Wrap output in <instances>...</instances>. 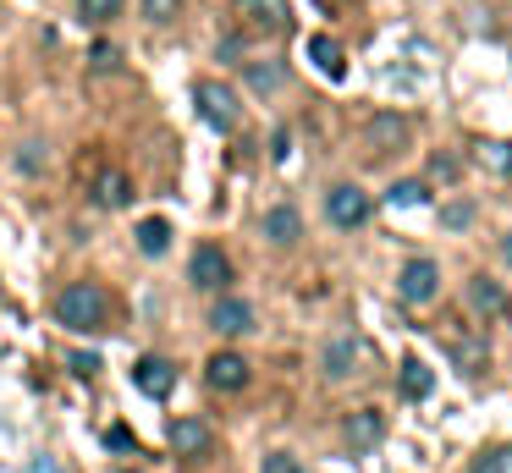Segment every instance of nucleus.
<instances>
[{
    "label": "nucleus",
    "instance_id": "10",
    "mask_svg": "<svg viewBox=\"0 0 512 473\" xmlns=\"http://www.w3.org/2000/svg\"><path fill=\"white\" fill-rule=\"evenodd\" d=\"M133 385H138L144 396H166L171 385H177V369H171L166 358H138V363H133Z\"/></svg>",
    "mask_w": 512,
    "mask_h": 473
},
{
    "label": "nucleus",
    "instance_id": "31",
    "mask_svg": "<svg viewBox=\"0 0 512 473\" xmlns=\"http://www.w3.org/2000/svg\"><path fill=\"white\" fill-rule=\"evenodd\" d=\"M105 446H111V451H127V446H133V451H138V440H133V429H122V424H116L111 435H105Z\"/></svg>",
    "mask_w": 512,
    "mask_h": 473
},
{
    "label": "nucleus",
    "instance_id": "24",
    "mask_svg": "<svg viewBox=\"0 0 512 473\" xmlns=\"http://www.w3.org/2000/svg\"><path fill=\"white\" fill-rule=\"evenodd\" d=\"M122 11V0H78V17L83 22H111Z\"/></svg>",
    "mask_w": 512,
    "mask_h": 473
},
{
    "label": "nucleus",
    "instance_id": "18",
    "mask_svg": "<svg viewBox=\"0 0 512 473\" xmlns=\"http://www.w3.org/2000/svg\"><path fill=\"white\" fill-rule=\"evenodd\" d=\"M138 248H144L149 259H160V253L171 248V226H166V220H160V215H149L144 226H138Z\"/></svg>",
    "mask_w": 512,
    "mask_h": 473
},
{
    "label": "nucleus",
    "instance_id": "5",
    "mask_svg": "<svg viewBox=\"0 0 512 473\" xmlns=\"http://www.w3.org/2000/svg\"><path fill=\"white\" fill-rule=\"evenodd\" d=\"M188 281L199 286V292H221V286L232 281V259H226L221 248H199L188 264Z\"/></svg>",
    "mask_w": 512,
    "mask_h": 473
},
{
    "label": "nucleus",
    "instance_id": "17",
    "mask_svg": "<svg viewBox=\"0 0 512 473\" xmlns=\"http://www.w3.org/2000/svg\"><path fill=\"white\" fill-rule=\"evenodd\" d=\"M127 198H133V182H127L122 171H105L100 182H94V204H105V209H122Z\"/></svg>",
    "mask_w": 512,
    "mask_h": 473
},
{
    "label": "nucleus",
    "instance_id": "3",
    "mask_svg": "<svg viewBox=\"0 0 512 473\" xmlns=\"http://www.w3.org/2000/svg\"><path fill=\"white\" fill-rule=\"evenodd\" d=\"M435 292H441V264H435V259H408V264H402V275H397V297H402V303L424 308Z\"/></svg>",
    "mask_w": 512,
    "mask_h": 473
},
{
    "label": "nucleus",
    "instance_id": "26",
    "mask_svg": "<svg viewBox=\"0 0 512 473\" xmlns=\"http://www.w3.org/2000/svg\"><path fill=\"white\" fill-rule=\"evenodd\" d=\"M430 176H435V182H457V176H463V165H457L452 154H435V160H430Z\"/></svg>",
    "mask_w": 512,
    "mask_h": 473
},
{
    "label": "nucleus",
    "instance_id": "22",
    "mask_svg": "<svg viewBox=\"0 0 512 473\" xmlns=\"http://www.w3.org/2000/svg\"><path fill=\"white\" fill-rule=\"evenodd\" d=\"M452 358H457V369H463V374L485 369V347H479V341H452Z\"/></svg>",
    "mask_w": 512,
    "mask_h": 473
},
{
    "label": "nucleus",
    "instance_id": "30",
    "mask_svg": "<svg viewBox=\"0 0 512 473\" xmlns=\"http://www.w3.org/2000/svg\"><path fill=\"white\" fill-rule=\"evenodd\" d=\"M17 165H23L28 176H34L39 165H45V154H39V143H23V154H17Z\"/></svg>",
    "mask_w": 512,
    "mask_h": 473
},
{
    "label": "nucleus",
    "instance_id": "9",
    "mask_svg": "<svg viewBox=\"0 0 512 473\" xmlns=\"http://www.w3.org/2000/svg\"><path fill=\"white\" fill-rule=\"evenodd\" d=\"M380 435H386V413H380V407H358V413L347 418V446L353 451L380 446Z\"/></svg>",
    "mask_w": 512,
    "mask_h": 473
},
{
    "label": "nucleus",
    "instance_id": "8",
    "mask_svg": "<svg viewBox=\"0 0 512 473\" xmlns=\"http://www.w3.org/2000/svg\"><path fill=\"white\" fill-rule=\"evenodd\" d=\"M204 380H210L215 391H243L248 385V358H237V352H215V358L204 363Z\"/></svg>",
    "mask_w": 512,
    "mask_h": 473
},
{
    "label": "nucleus",
    "instance_id": "23",
    "mask_svg": "<svg viewBox=\"0 0 512 473\" xmlns=\"http://www.w3.org/2000/svg\"><path fill=\"white\" fill-rule=\"evenodd\" d=\"M468 473H512V446H496V451H485V457H479Z\"/></svg>",
    "mask_w": 512,
    "mask_h": 473
},
{
    "label": "nucleus",
    "instance_id": "19",
    "mask_svg": "<svg viewBox=\"0 0 512 473\" xmlns=\"http://www.w3.org/2000/svg\"><path fill=\"white\" fill-rule=\"evenodd\" d=\"M424 198H430V182H419V176L386 187V204H391V209H413V204H424Z\"/></svg>",
    "mask_w": 512,
    "mask_h": 473
},
{
    "label": "nucleus",
    "instance_id": "32",
    "mask_svg": "<svg viewBox=\"0 0 512 473\" xmlns=\"http://www.w3.org/2000/svg\"><path fill=\"white\" fill-rule=\"evenodd\" d=\"M94 369H100V358H94V352H72V374H83V380H89Z\"/></svg>",
    "mask_w": 512,
    "mask_h": 473
},
{
    "label": "nucleus",
    "instance_id": "27",
    "mask_svg": "<svg viewBox=\"0 0 512 473\" xmlns=\"http://www.w3.org/2000/svg\"><path fill=\"white\" fill-rule=\"evenodd\" d=\"M89 61L100 66V72H116V66H122V50H116V44H94Z\"/></svg>",
    "mask_w": 512,
    "mask_h": 473
},
{
    "label": "nucleus",
    "instance_id": "35",
    "mask_svg": "<svg viewBox=\"0 0 512 473\" xmlns=\"http://www.w3.org/2000/svg\"><path fill=\"white\" fill-rule=\"evenodd\" d=\"M127 473H133V468H127Z\"/></svg>",
    "mask_w": 512,
    "mask_h": 473
},
{
    "label": "nucleus",
    "instance_id": "16",
    "mask_svg": "<svg viewBox=\"0 0 512 473\" xmlns=\"http://www.w3.org/2000/svg\"><path fill=\"white\" fill-rule=\"evenodd\" d=\"M435 391V374L424 369V358H402V396L408 402H424Z\"/></svg>",
    "mask_w": 512,
    "mask_h": 473
},
{
    "label": "nucleus",
    "instance_id": "6",
    "mask_svg": "<svg viewBox=\"0 0 512 473\" xmlns=\"http://www.w3.org/2000/svg\"><path fill=\"white\" fill-rule=\"evenodd\" d=\"M210 446H215V435L204 418H171V451L177 457H204Z\"/></svg>",
    "mask_w": 512,
    "mask_h": 473
},
{
    "label": "nucleus",
    "instance_id": "33",
    "mask_svg": "<svg viewBox=\"0 0 512 473\" xmlns=\"http://www.w3.org/2000/svg\"><path fill=\"white\" fill-rule=\"evenodd\" d=\"M237 55H243V39H237V33H226V39H221V61H237Z\"/></svg>",
    "mask_w": 512,
    "mask_h": 473
},
{
    "label": "nucleus",
    "instance_id": "25",
    "mask_svg": "<svg viewBox=\"0 0 512 473\" xmlns=\"http://www.w3.org/2000/svg\"><path fill=\"white\" fill-rule=\"evenodd\" d=\"M259 473H303V462L292 457V451H270V457L259 462Z\"/></svg>",
    "mask_w": 512,
    "mask_h": 473
},
{
    "label": "nucleus",
    "instance_id": "7",
    "mask_svg": "<svg viewBox=\"0 0 512 473\" xmlns=\"http://www.w3.org/2000/svg\"><path fill=\"white\" fill-rule=\"evenodd\" d=\"M210 330L215 336H248V330H254V308H248L243 297H221V303L210 308Z\"/></svg>",
    "mask_w": 512,
    "mask_h": 473
},
{
    "label": "nucleus",
    "instance_id": "28",
    "mask_svg": "<svg viewBox=\"0 0 512 473\" xmlns=\"http://www.w3.org/2000/svg\"><path fill=\"white\" fill-rule=\"evenodd\" d=\"M177 6H182V0H144V17L149 22H171V17H177Z\"/></svg>",
    "mask_w": 512,
    "mask_h": 473
},
{
    "label": "nucleus",
    "instance_id": "4",
    "mask_svg": "<svg viewBox=\"0 0 512 473\" xmlns=\"http://www.w3.org/2000/svg\"><path fill=\"white\" fill-rule=\"evenodd\" d=\"M193 99H199V116L210 121L215 132H232L237 127V94L226 83H199V88H193Z\"/></svg>",
    "mask_w": 512,
    "mask_h": 473
},
{
    "label": "nucleus",
    "instance_id": "2",
    "mask_svg": "<svg viewBox=\"0 0 512 473\" xmlns=\"http://www.w3.org/2000/svg\"><path fill=\"white\" fill-rule=\"evenodd\" d=\"M325 215H331L336 231H358L369 215H375V204H369V193L358 182H336L331 193H325Z\"/></svg>",
    "mask_w": 512,
    "mask_h": 473
},
{
    "label": "nucleus",
    "instance_id": "34",
    "mask_svg": "<svg viewBox=\"0 0 512 473\" xmlns=\"http://www.w3.org/2000/svg\"><path fill=\"white\" fill-rule=\"evenodd\" d=\"M501 253H507V264H512V231H507V242H501Z\"/></svg>",
    "mask_w": 512,
    "mask_h": 473
},
{
    "label": "nucleus",
    "instance_id": "1",
    "mask_svg": "<svg viewBox=\"0 0 512 473\" xmlns=\"http://www.w3.org/2000/svg\"><path fill=\"white\" fill-rule=\"evenodd\" d=\"M105 314H111V297H105V286H94V281H72V286H61V297H56V319L67 330H100L105 325Z\"/></svg>",
    "mask_w": 512,
    "mask_h": 473
},
{
    "label": "nucleus",
    "instance_id": "29",
    "mask_svg": "<svg viewBox=\"0 0 512 473\" xmlns=\"http://www.w3.org/2000/svg\"><path fill=\"white\" fill-rule=\"evenodd\" d=\"M479 154H485V160L496 165V171H512V143H485Z\"/></svg>",
    "mask_w": 512,
    "mask_h": 473
},
{
    "label": "nucleus",
    "instance_id": "20",
    "mask_svg": "<svg viewBox=\"0 0 512 473\" xmlns=\"http://www.w3.org/2000/svg\"><path fill=\"white\" fill-rule=\"evenodd\" d=\"M281 83H287V72H281L276 61H265V66H248V88H254V94H276Z\"/></svg>",
    "mask_w": 512,
    "mask_h": 473
},
{
    "label": "nucleus",
    "instance_id": "15",
    "mask_svg": "<svg viewBox=\"0 0 512 473\" xmlns=\"http://www.w3.org/2000/svg\"><path fill=\"white\" fill-rule=\"evenodd\" d=\"M402 143H408V121H402V116H375V121H369V149H375V154L402 149Z\"/></svg>",
    "mask_w": 512,
    "mask_h": 473
},
{
    "label": "nucleus",
    "instance_id": "14",
    "mask_svg": "<svg viewBox=\"0 0 512 473\" xmlns=\"http://www.w3.org/2000/svg\"><path fill=\"white\" fill-rule=\"evenodd\" d=\"M358 358H364V347H358V336H336L331 347H325V380H347Z\"/></svg>",
    "mask_w": 512,
    "mask_h": 473
},
{
    "label": "nucleus",
    "instance_id": "13",
    "mask_svg": "<svg viewBox=\"0 0 512 473\" xmlns=\"http://www.w3.org/2000/svg\"><path fill=\"white\" fill-rule=\"evenodd\" d=\"M265 237L276 242V248H292V242L303 237V220H298V209H292V204H276V209H265Z\"/></svg>",
    "mask_w": 512,
    "mask_h": 473
},
{
    "label": "nucleus",
    "instance_id": "12",
    "mask_svg": "<svg viewBox=\"0 0 512 473\" xmlns=\"http://www.w3.org/2000/svg\"><path fill=\"white\" fill-rule=\"evenodd\" d=\"M309 61L320 66L331 83H342V77H347V55H342V44H336L331 33H314V39H309Z\"/></svg>",
    "mask_w": 512,
    "mask_h": 473
},
{
    "label": "nucleus",
    "instance_id": "11",
    "mask_svg": "<svg viewBox=\"0 0 512 473\" xmlns=\"http://www.w3.org/2000/svg\"><path fill=\"white\" fill-rule=\"evenodd\" d=\"M468 308L485 319H501L507 314V292H501V281H490V275H474L468 281Z\"/></svg>",
    "mask_w": 512,
    "mask_h": 473
},
{
    "label": "nucleus",
    "instance_id": "21",
    "mask_svg": "<svg viewBox=\"0 0 512 473\" xmlns=\"http://www.w3.org/2000/svg\"><path fill=\"white\" fill-rule=\"evenodd\" d=\"M441 226H446V231H468V226H474V204H468V198L441 204Z\"/></svg>",
    "mask_w": 512,
    "mask_h": 473
}]
</instances>
